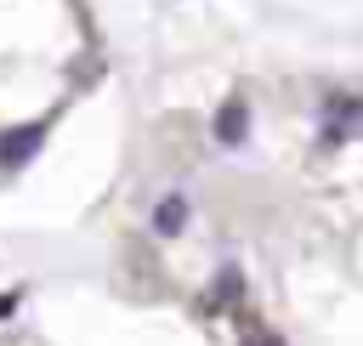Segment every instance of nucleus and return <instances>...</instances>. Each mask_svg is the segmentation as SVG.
<instances>
[{
	"mask_svg": "<svg viewBox=\"0 0 363 346\" xmlns=\"http://www.w3.org/2000/svg\"><path fill=\"white\" fill-rule=\"evenodd\" d=\"M250 346H278V340L272 335H250Z\"/></svg>",
	"mask_w": 363,
	"mask_h": 346,
	"instance_id": "nucleus-4",
	"label": "nucleus"
},
{
	"mask_svg": "<svg viewBox=\"0 0 363 346\" xmlns=\"http://www.w3.org/2000/svg\"><path fill=\"white\" fill-rule=\"evenodd\" d=\"M28 147H34V130H17V136H6V142H0V164H17Z\"/></svg>",
	"mask_w": 363,
	"mask_h": 346,
	"instance_id": "nucleus-3",
	"label": "nucleus"
},
{
	"mask_svg": "<svg viewBox=\"0 0 363 346\" xmlns=\"http://www.w3.org/2000/svg\"><path fill=\"white\" fill-rule=\"evenodd\" d=\"M244 125H250V108H244V102L233 96V102H227V108L216 113V136H221V142L233 147V142H244Z\"/></svg>",
	"mask_w": 363,
	"mask_h": 346,
	"instance_id": "nucleus-1",
	"label": "nucleus"
},
{
	"mask_svg": "<svg viewBox=\"0 0 363 346\" xmlns=\"http://www.w3.org/2000/svg\"><path fill=\"white\" fill-rule=\"evenodd\" d=\"M182 221H187V199H182V193H164V199L153 204V227H159V233H182Z\"/></svg>",
	"mask_w": 363,
	"mask_h": 346,
	"instance_id": "nucleus-2",
	"label": "nucleus"
}]
</instances>
